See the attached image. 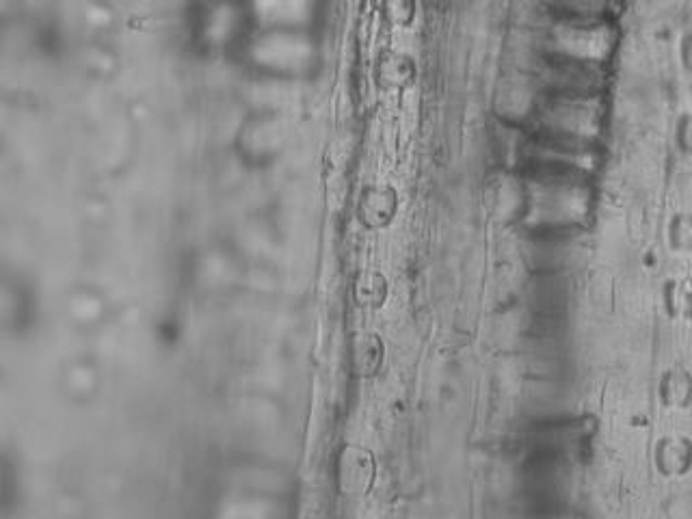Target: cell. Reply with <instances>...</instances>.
Segmentation results:
<instances>
[{
	"label": "cell",
	"instance_id": "cell-8",
	"mask_svg": "<svg viewBox=\"0 0 692 519\" xmlns=\"http://www.w3.org/2000/svg\"><path fill=\"white\" fill-rule=\"evenodd\" d=\"M667 238L675 251H692V212H675L669 221Z\"/></svg>",
	"mask_w": 692,
	"mask_h": 519
},
{
	"label": "cell",
	"instance_id": "cell-1",
	"mask_svg": "<svg viewBox=\"0 0 692 519\" xmlns=\"http://www.w3.org/2000/svg\"><path fill=\"white\" fill-rule=\"evenodd\" d=\"M483 199L489 217L502 225H515L522 221L532 204L528 184L511 171L491 173L485 182Z\"/></svg>",
	"mask_w": 692,
	"mask_h": 519
},
{
	"label": "cell",
	"instance_id": "cell-3",
	"mask_svg": "<svg viewBox=\"0 0 692 519\" xmlns=\"http://www.w3.org/2000/svg\"><path fill=\"white\" fill-rule=\"evenodd\" d=\"M340 485L353 494H364L370 487L372 476H375V463L364 448H346L340 459Z\"/></svg>",
	"mask_w": 692,
	"mask_h": 519
},
{
	"label": "cell",
	"instance_id": "cell-4",
	"mask_svg": "<svg viewBox=\"0 0 692 519\" xmlns=\"http://www.w3.org/2000/svg\"><path fill=\"white\" fill-rule=\"evenodd\" d=\"M654 459L664 476H682L692 470V442L686 435H667L656 444Z\"/></svg>",
	"mask_w": 692,
	"mask_h": 519
},
{
	"label": "cell",
	"instance_id": "cell-6",
	"mask_svg": "<svg viewBox=\"0 0 692 519\" xmlns=\"http://www.w3.org/2000/svg\"><path fill=\"white\" fill-rule=\"evenodd\" d=\"M379 81L388 87H405L407 83H411V78L416 74V63L411 57L403 55V52H388L381 61H379Z\"/></svg>",
	"mask_w": 692,
	"mask_h": 519
},
{
	"label": "cell",
	"instance_id": "cell-2",
	"mask_svg": "<svg viewBox=\"0 0 692 519\" xmlns=\"http://www.w3.org/2000/svg\"><path fill=\"white\" fill-rule=\"evenodd\" d=\"M398 208L396 191L388 184H372L364 191L362 202H359V217L368 228H385Z\"/></svg>",
	"mask_w": 692,
	"mask_h": 519
},
{
	"label": "cell",
	"instance_id": "cell-11",
	"mask_svg": "<svg viewBox=\"0 0 692 519\" xmlns=\"http://www.w3.org/2000/svg\"><path fill=\"white\" fill-rule=\"evenodd\" d=\"M680 55H682V63H684V68L688 72H692V31H688L684 37H682V44H680Z\"/></svg>",
	"mask_w": 692,
	"mask_h": 519
},
{
	"label": "cell",
	"instance_id": "cell-7",
	"mask_svg": "<svg viewBox=\"0 0 692 519\" xmlns=\"http://www.w3.org/2000/svg\"><path fill=\"white\" fill-rule=\"evenodd\" d=\"M662 303L675 318H692V279L673 277L662 288Z\"/></svg>",
	"mask_w": 692,
	"mask_h": 519
},
{
	"label": "cell",
	"instance_id": "cell-5",
	"mask_svg": "<svg viewBox=\"0 0 692 519\" xmlns=\"http://www.w3.org/2000/svg\"><path fill=\"white\" fill-rule=\"evenodd\" d=\"M660 401L673 409H684L692 403V375L686 368L673 366L664 372L660 379Z\"/></svg>",
	"mask_w": 692,
	"mask_h": 519
},
{
	"label": "cell",
	"instance_id": "cell-10",
	"mask_svg": "<svg viewBox=\"0 0 692 519\" xmlns=\"http://www.w3.org/2000/svg\"><path fill=\"white\" fill-rule=\"evenodd\" d=\"M357 297L362 303L379 305L385 297V279L379 273H368L359 277L357 284Z\"/></svg>",
	"mask_w": 692,
	"mask_h": 519
},
{
	"label": "cell",
	"instance_id": "cell-9",
	"mask_svg": "<svg viewBox=\"0 0 692 519\" xmlns=\"http://www.w3.org/2000/svg\"><path fill=\"white\" fill-rule=\"evenodd\" d=\"M379 353H381V344L375 336H362L357 340V368L370 375L372 370H377L379 366Z\"/></svg>",
	"mask_w": 692,
	"mask_h": 519
}]
</instances>
